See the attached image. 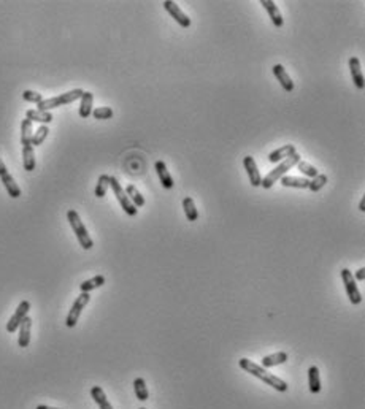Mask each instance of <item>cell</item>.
Segmentation results:
<instances>
[{
  "label": "cell",
  "instance_id": "11",
  "mask_svg": "<svg viewBox=\"0 0 365 409\" xmlns=\"http://www.w3.org/2000/svg\"><path fill=\"white\" fill-rule=\"evenodd\" d=\"M273 75H275V78L280 81L281 87L286 90V92H292L294 90V81L291 80V76L288 75V72H286V69L283 67L281 64H277V65H273V69H271Z\"/></svg>",
  "mask_w": 365,
  "mask_h": 409
},
{
  "label": "cell",
  "instance_id": "3",
  "mask_svg": "<svg viewBox=\"0 0 365 409\" xmlns=\"http://www.w3.org/2000/svg\"><path fill=\"white\" fill-rule=\"evenodd\" d=\"M67 219H69V224H70V227H72V230H73V233L76 236L78 243H80V246L83 249H86V250L93 247L94 246V241L89 236L87 229L84 227V224H83L80 214H78L75 209H70L69 213H67Z\"/></svg>",
  "mask_w": 365,
  "mask_h": 409
},
{
  "label": "cell",
  "instance_id": "2",
  "mask_svg": "<svg viewBox=\"0 0 365 409\" xmlns=\"http://www.w3.org/2000/svg\"><path fill=\"white\" fill-rule=\"evenodd\" d=\"M300 161H302V159H300V154H298V152L292 154V155L288 157V159H286V161L280 162V164L275 167V170H271L270 173L262 179V182H260V186H262L264 189H270V187H273V184H275L277 181H280V179H281L286 173H288V171H289L292 167H295Z\"/></svg>",
  "mask_w": 365,
  "mask_h": 409
},
{
  "label": "cell",
  "instance_id": "12",
  "mask_svg": "<svg viewBox=\"0 0 365 409\" xmlns=\"http://www.w3.org/2000/svg\"><path fill=\"white\" fill-rule=\"evenodd\" d=\"M260 5H262L264 10L268 13L270 21L273 22V25H275V27H283L284 19H283V16H281V11H280V8L277 7V4H275V2H271V0H260Z\"/></svg>",
  "mask_w": 365,
  "mask_h": 409
},
{
  "label": "cell",
  "instance_id": "13",
  "mask_svg": "<svg viewBox=\"0 0 365 409\" xmlns=\"http://www.w3.org/2000/svg\"><path fill=\"white\" fill-rule=\"evenodd\" d=\"M295 152H297V151H295V146H294V144H284L283 148L275 149V151H271V152L268 154V161H270L271 164H280V162L286 161V159H288V157H291V155L295 154Z\"/></svg>",
  "mask_w": 365,
  "mask_h": 409
},
{
  "label": "cell",
  "instance_id": "10",
  "mask_svg": "<svg viewBox=\"0 0 365 409\" xmlns=\"http://www.w3.org/2000/svg\"><path fill=\"white\" fill-rule=\"evenodd\" d=\"M243 167L248 173V178H250V182L253 187H259L260 182H262V176H260L259 170H257V165H256V161L253 159L251 155H246L243 159Z\"/></svg>",
  "mask_w": 365,
  "mask_h": 409
},
{
  "label": "cell",
  "instance_id": "25",
  "mask_svg": "<svg viewBox=\"0 0 365 409\" xmlns=\"http://www.w3.org/2000/svg\"><path fill=\"white\" fill-rule=\"evenodd\" d=\"M134 390H135V397L140 401H146L149 398V392H148V386L143 377H137L134 381Z\"/></svg>",
  "mask_w": 365,
  "mask_h": 409
},
{
  "label": "cell",
  "instance_id": "16",
  "mask_svg": "<svg viewBox=\"0 0 365 409\" xmlns=\"http://www.w3.org/2000/svg\"><path fill=\"white\" fill-rule=\"evenodd\" d=\"M31 328H32V319L29 318H25L21 325H19V336H18V344L19 348H27L29 346V342H31Z\"/></svg>",
  "mask_w": 365,
  "mask_h": 409
},
{
  "label": "cell",
  "instance_id": "28",
  "mask_svg": "<svg viewBox=\"0 0 365 409\" xmlns=\"http://www.w3.org/2000/svg\"><path fill=\"white\" fill-rule=\"evenodd\" d=\"M124 192L127 194L129 200L135 205V208H141L143 205H145V199H143V195L138 192V189L134 186V184H129V186L124 189Z\"/></svg>",
  "mask_w": 365,
  "mask_h": 409
},
{
  "label": "cell",
  "instance_id": "6",
  "mask_svg": "<svg viewBox=\"0 0 365 409\" xmlns=\"http://www.w3.org/2000/svg\"><path fill=\"white\" fill-rule=\"evenodd\" d=\"M89 300H90V295L86 294V292H81L80 297L73 301L72 309L69 311L67 319H65V325H67L69 328H73L78 324V319H80V316H81L83 309L86 308V305L89 303Z\"/></svg>",
  "mask_w": 365,
  "mask_h": 409
},
{
  "label": "cell",
  "instance_id": "30",
  "mask_svg": "<svg viewBox=\"0 0 365 409\" xmlns=\"http://www.w3.org/2000/svg\"><path fill=\"white\" fill-rule=\"evenodd\" d=\"M295 167H297V170H300V173H302L307 179H313L315 176L319 175V171L316 170V167H313L311 164H308V162H305V161H300Z\"/></svg>",
  "mask_w": 365,
  "mask_h": 409
},
{
  "label": "cell",
  "instance_id": "1",
  "mask_svg": "<svg viewBox=\"0 0 365 409\" xmlns=\"http://www.w3.org/2000/svg\"><path fill=\"white\" fill-rule=\"evenodd\" d=\"M238 365H240L241 369H245L246 373L253 374L254 377H257V379H260L262 382H265L267 386L273 387L275 390H278V392H281V393L288 392V382L283 381V379H280V377L275 376V374L268 373V371H267V368L260 366V365H257V363H254V362H251V360H248V359H240V360H238Z\"/></svg>",
  "mask_w": 365,
  "mask_h": 409
},
{
  "label": "cell",
  "instance_id": "23",
  "mask_svg": "<svg viewBox=\"0 0 365 409\" xmlns=\"http://www.w3.org/2000/svg\"><path fill=\"white\" fill-rule=\"evenodd\" d=\"M93 102H94L93 92L86 90L84 94L81 96V103H80V116L84 117V119L93 114Z\"/></svg>",
  "mask_w": 365,
  "mask_h": 409
},
{
  "label": "cell",
  "instance_id": "29",
  "mask_svg": "<svg viewBox=\"0 0 365 409\" xmlns=\"http://www.w3.org/2000/svg\"><path fill=\"white\" fill-rule=\"evenodd\" d=\"M32 122L29 119H24L21 122V143L22 146H27L32 141Z\"/></svg>",
  "mask_w": 365,
  "mask_h": 409
},
{
  "label": "cell",
  "instance_id": "21",
  "mask_svg": "<svg viewBox=\"0 0 365 409\" xmlns=\"http://www.w3.org/2000/svg\"><path fill=\"white\" fill-rule=\"evenodd\" d=\"M284 362H288V352H277V354H271V355H267V357L262 359V365L264 368H271V366H277V365H283Z\"/></svg>",
  "mask_w": 365,
  "mask_h": 409
},
{
  "label": "cell",
  "instance_id": "14",
  "mask_svg": "<svg viewBox=\"0 0 365 409\" xmlns=\"http://www.w3.org/2000/svg\"><path fill=\"white\" fill-rule=\"evenodd\" d=\"M156 173H158V176L161 179V184H162L164 189H173L175 182H173V178L170 175V171L167 170L165 162H162V161L156 162Z\"/></svg>",
  "mask_w": 365,
  "mask_h": 409
},
{
  "label": "cell",
  "instance_id": "15",
  "mask_svg": "<svg viewBox=\"0 0 365 409\" xmlns=\"http://www.w3.org/2000/svg\"><path fill=\"white\" fill-rule=\"evenodd\" d=\"M349 72H351V78L356 84L357 89H363V73L360 69V60L359 57H351L349 59Z\"/></svg>",
  "mask_w": 365,
  "mask_h": 409
},
{
  "label": "cell",
  "instance_id": "38",
  "mask_svg": "<svg viewBox=\"0 0 365 409\" xmlns=\"http://www.w3.org/2000/svg\"><path fill=\"white\" fill-rule=\"evenodd\" d=\"M359 209L360 211H365V197H363V199L360 200V203H359Z\"/></svg>",
  "mask_w": 365,
  "mask_h": 409
},
{
  "label": "cell",
  "instance_id": "37",
  "mask_svg": "<svg viewBox=\"0 0 365 409\" xmlns=\"http://www.w3.org/2000/svg\"><path fill=\"white\" fill-rule=\"evenodd\" d=\"M8 173V170H7V165L4 164V161L0 159V178H2L4 175H7Z\"/></svg>",
  "mask_w": 365,
  "mask_h": 409
},
{
  "label": "cell",
  "instance_id": "27",
  "mask_svg": "<svg viewBox=\"0 0 365 409\" xmlns=\"http://www.w3.org/2000/svg\"><path fill=\"white\" fill-rule=\"evenodd\" d=\"M103 284H105V276L97 274V276H94V278H90V279H87V281L81 282V284H80V289H81V292L89 294L90 290L99 289V287H102Z\"/></svg>",
  "mask_w": 365,
  "mask_h": 409
},
{
  "label": "cell",
  "instance_id": "34",
  "mask_svg": "<svg viewBox=\"0 0 365 409\" xmlns=\"http://www.w3.org/2000/svg\"><path fill=\"white\" fill-rule=\"evenodd\" d=\"M93 116L96 117V119H100V121L111 119V117H113V110L108 108V107H100V108L93 110Z\"/></svg>",
  "mask_w": 365,
  "mask_h": 409
},
{
  "label": "cell",
  "instance_id": "26",
  "mask_svg": "<svg viewBox=\"0 0 365 409\" xmlns=\"http://www.w3.org/2000/svg\"><path fill=\"white\" fill-rule=\"evenodd\" d=\"M182 209H185L188 221L194 222L199 219V209L195 208L194 199H191V197H185V200H182Z\"/></svg>",
  "mask_w": 365,
  "mask_h": 409
},
{
  "label": "cell",
  "instance_id": "33",
  "mask_svg": "<svg viewBox=\"0 0 365 409\" xmlns=\"http://www.w3.org/2000/svg\"><path fill=\"white\" fill-rule=\"evenodd\" d=\"M325 182H327V176H325V175H318V176H315L313 179H310L308 189L311 192H319L325 186Z\"/></svg>",
  "mask_w": 365,
  "mask_h": 409
},
{
  "label": "cell",
  "instance_id": "5",
  "mask_svg": "<svg viewBox=\"0 0 365 409\" xmlns=\"http://www.w3.org/2000/svg\"><path fill=\"white\" fill-rule=\"evenodd\" d=\"M110 187L113 189V194L116 195V199H118V202H119V205L123 206V209H124V213L127 214V216H130V217H134V216H137V213H138V209L135 208V205L132 203L129 200V197H127V194L124 192V189H123V186L119 184V181L116 179L114 176H110Z\"/></svg>",
  "mask_w": 365,
  "mask_h": 409
},
{
  "label": "cell",
  "instance_id": "9",
  "mask_svg": "<svg viewBox=\"0 0 365 409\" xmlns=\"http://www.w3.org/2000/svg\"><path fill=\"white\" fill-rule=\"evenodd\" d=\"M164 8H165V11L168 13V15H170L182 29H188L189 25H191V18L186 15L185 11H182L179 7H178V4L176 2H172V0H167V2H164Z\"/></svg>",
  "mask_w": 365,
  "mask_h": 409
},
{
  "label": "cell",
  "instance_id": "4",
  "mask_svg": "<svg viewBox=\"0 0 365 409\" xmlns=\"http://www.w3.org/2000/svg\"><path fill=\"white\" fill-rule=\"evenodd\" d=\"M83 94H84L83 89H73V90H69V92H65V94L57 96V97L43 99L40 103L37 105V107H38V110H40V111H49L53 108H59V107H64V105L73 103L75 100L81 99Z\"/></svg>",
  "mask_w": 365,
  "mask_h": 409
},
{
  "label": "cell",
  "instance_id": "18",
  "mask_svg": "<svg viewBox=\"0 0 365 409\" xmlns=\"http://www.w3.org/2000/svg\"><path fill=\"white\" fill-rule=\"evenodd\" d=\"M90 397H93V400L97 403V406H99L100 409H113V406L110 404V401H108V398H107V395H105V392H103L102 387L94 386L93 389H90Z\"/></svg>",
  "mask_w": 365,
  "mask_h": 409
},
{
  "label": "cell",
  "instance_id": "8",
  "mask_svg": "<svg viewBox=\"0 0 365 409\" xmlns=\"http://www.w3.org/2000/svg\"><path fill=\"white\" fill-rule=\"evenodd\" d=\"M29 311H31V303H29L27 300H22V301L19 303V305H18L15 314L11 316V319L7 322V332H8V333H15L16 330L19 328L21 322H22L25 318H27Z\"/></svg>",
  "mask_w": 365,
  "mask_h": 409
},
{
  "label": "cell",
  "instance_id": "39",
  "mask_svg": "<svg viewBox=\"0 0 365 409\" xmlns=\"http://www.w3.org/2000/svg\"><path fill=\"white\" fill-rule=\"evenodd\" d=\"M37 409H57V407H51V406H45V404H40V406H37Z\"/></svg>",
  "mask_w": 365,
  "mask_h": 409
},
{
  "label": "cell",
  "instance_id": "36",
  "mask_svg": "<svg viewBox=\"0 0 365 409\" xmlns=\"http://www.w3.org/2000/svg\"><path fill=\"white\" fill-rule=\"evenodd\" d=\"M353 278H354V281L362 282V281L365 279V268H359V270L356 271V276H353Z\"/></svg>",
  "mask_w": 365,
  "mask_h": 409
},
{
  "label": "cell",
  "instance_id": "19",
  "mask_svg": "<svg viewBox=\"0 0 365 409\" xmlns=\"http://www.w3.org/2000/svg\"><path fill=\"white\" fill-rule=\"evenodd\" d=\"M280 181L284 187H295V189H308V184H310V179L307 178L288 176V175H284Z\"/></svg>",
  "mask_w": 365,
  "mask_h": 409
},
{
  "label": "cell",
  "instance_id": "17",
  "mask_svg": "<svg viewBox=\"0 0 365 409\" xmlns=\"http://www.w3.org/2000/svg\"><path fill=\"white\" fill-rule=\"evenodd\" d=\"M25 119H29L31 122H40L43 125L49 124L53 121V114L49 111H40V110H27L25 113Z\"/></svg>",
  "mask_w": 365,
  "mask_h": 409
},
{
  "label": "cell",
  "instance_id": "40",
  "mask_svg": "<svg viewBox=\"0 0 365 409\" xmlns=\"http://www.w3.org/2000/svg\"><path fill=\"white\" fill-rule=\"evenodd\" d=\"M138 409H145V407H138Z\"/></svg>",
  "mask_w": 365,
  "mask_h": 409
},
{
  "label": "cell",
  "instance_id": "22",
  "mask_svg": "<svg viewBox=\"0 0 365 409\" xmlns=\"http://www.w3.org/2000/svg\"><path fill=\"white\" fill-rule=\"evenodd\" d=\"M308 386L311 393H319L321 392V377H319V369L318 366H310L308 369Z\"/></svg>",
  "mask_w": 365,
  "mask_h": 409
},
{
  "label": "cell",
  "instance_id": "7",
  "mask_svg": "<svg viewBox=\"0 0 365 409\" xmlns=\"http://www.w3.org/2000/svg\"><path fill=\"white\" fill-rule=\"evenodd\" d=\"M342 279H343L345 290H346V295H348L349 301L353 303V305H359V303L362 301V294L357 289V284L353 278V274H351V271L348 268L342 270Z\"/></svg>",
  "mask_w": 365,
  "mask_h": 409
},
{
  "label": "cell",
  "instance_id": "20",
  "mask_svg": "<svg viewBox=\"0 0 365 409\" xmlns=\"http://www.w3.org/2000/svg\"><path fill=\"white\" fill-rule=\"evenodd\" d=\"M0 179H2L4 187L7 189V192H8V195L11 197V199H18V197H21V187L18 186V182L15 181V178H13L10 173L4 175Z\"/></svg>",
  "mask_w": 365,
  "mask_h": 409
},
{
  "label": "cell",
  "instance_id": "24",
  "mask_svg": "<svg viewBox=\"0 0 365 409\" xmlns=\"http://www.w3.org/2000/svg\"><path fill=\"white\" fill-rule=\"evenodd\" d=\"M22 164H24L25 171H34L35 170V154H34L32 144L22 146Z\"/></svg>",
  "mask_w": 365,
  "mask_h": 409
},
{
  "label": "cell",
  "instance_id": "31",
  "mask_svg": "<svg viewBox=\"0 0 365 409\" xmlns=\"http://www.w3.org/2000/svg\"><path fill=\"white\" fill-rule=\"evenodd\" d=\"M108 187H110V176L108 175H100L99 181H97V186H96V191H94L96 197H99V199L105 197Z\"/></svg>",
  "mask_w": 365,
  "mask_h": 409
},
{
  "label": "cell",
  "instance_id": "32",
  "mask_svg": "<svg viewBox=\"0 0 365 409\" xmlns=\"http://www.w3.org/2000/svg\"><path fill=\"white\" fill-rule=\"evenodd\" d=\"M48 134H49V129H48L46 125H40V127L37 129L35 134L32 135V141H31V144H32V146H40V144L46 140Z\"/></svg>",
  "mask_w": 365,
  "mask_h": 409
},
{
  "label": "cell",
  "instance_id": "35",
  "mask_svg": "<svg viewBox=\"0 0 365 409\" xmlns=\"http://www.w3.org/2000/svg\"><path fill=\"white\" fill-rule=\"evenodd\" d=\"M22 99L25 102H29V103H37L38 105L43 100V96L38 94V92H35V90H24L22 92Z\"/></svg>",
  "mask_w": 365,
  "mask_h": 409
}]
</instances>
